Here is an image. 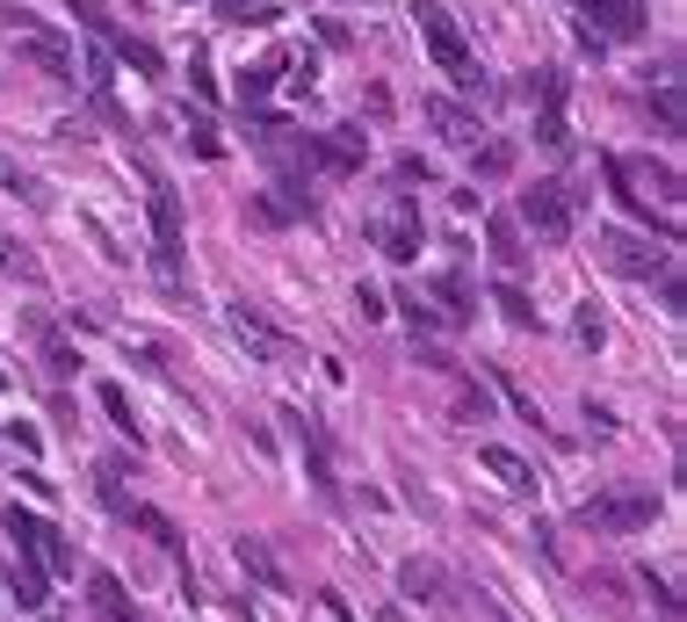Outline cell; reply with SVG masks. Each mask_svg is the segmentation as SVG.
Instances as JSON below:
<instances>
[{
    "label": "cell",
    "mask_w": 687,
    "mask_h": 622,
    "mask_svg": "<svg viewBox=\"0 0 687 622\" xmlns=\"http://www.w3.org/2000/svg\"><path fill=\"white\" fill-rule=\"evenodd\" d=\"M514 145L507 138H492V145H478V153H470V174H478V181H507V174H514Z\"/></svg>",
    "instance_id": "20"
},
{
    "label": "cell",
    "mask_w": 687,
    "mask_h": 622,
    "mask_svg": "<svg viewBox=\"0 0 687 622\" xmlns=\"http://www.w3.org/2000/svg\"><path fill=\"white\" fill-rule=\"evenodd\" d=\"M586 22H601V44L608 36H644V0H586Z\"/></svg>",
    "instance_id": "15"
},
{
    "label": "cell",
    "mask_w": 687,
    "mask_h": 622,
    "mask_svg": "<svg viewBox=\"0 0 687 622\" xmlns=\"http://www.w3.org/2000/svg\"><path fill=\"white\" fill-rule=\"evenodd\" d=\"M355 311H362V319H391V311H384V297L369 290V282H355Z\"/></svg>",
    "instance_id": "36"
},
{
    "label": "cell",
    "mask_w": 687,
    "mask_h": 622,
    "mask_svg": "<svg viewBox=\"0 0 687 622\" xmlns=\"http://www.w3.org/2000/svg\"><path fill=\"white\" fill-rule=\"evenodd\" d=\"M304 159L326 174H362V159H369V138H362L355 123H341V131H326V138H304Z\"/></svg>",
    "instance_id": "11"
},
{
    "label": "cell",
    "mask_w": 687,
    "mask_h": 622,
    "mask_svg": "<svg viewBox=\"0 0 687 622\" xmlns=\"http://www.w3.org/2000/svg\"><path fill=\"white\" fill-rule=\"evenodd\" d=\"M398 311L412 319V333H442V326H448L442 311H428V304H420V290H406V297H398Z\"/></svg>",
    "instance_id": "33"
},
{
    "label": "cell",
    "mask_w": 687,
    "mask_h": 622,
    "mask_svg": "<svg viewBox=\"0 0 687 622\" xmlns=\"http://www.w3.org/2000/svg\"><path fill=\"white\" fill-rule=\"evenodd\" d=\"M412 22H420V44L434 52V66H442L448 80H464V73H470V44H464V30H456V15L428 0V8H420Z\"/></svg>",
    "instance_id": "7"
},
{
    "label": "cell",
    "mask_w": 687,
    "mask_h": 622,
    "mask_svg": "<svg viewBox=\"0 0 687 622\" xmlns=\"http://www.w3.org/2000/svg\"><path fill=\"white\" fill-rule=\"evenodd\" d=\"M608 189L630 218H652V196L658 203H680V174L673 167H652V159H630V153H608Z\"/></svg>",
    "instance_id": "1"
},
{
    "label": "cell",
    "mask_w": 687,
    "mask_h": 622,
    "mask_svg": "<svg viewBox=\"0 0 687 622\" xmlns=\"http://www.w3.org/2000/svg\"><path fill=\"white\" fill-rule=\"evenodd\" d=\"M499 319H507V326H521V333H535V304H529V290H521V282H499Z\"/></svg>",
    "instance_id": "25"
},
{
    "label": "cell",
    "mask_w": 687,
    "mask_h": 622,
    "mask_svg": "<svg viewBox=\"0 0 687 622\" xmlns=\"http://www.w3.org/2000/svg\"><path fill=\"white\" fill-rule=\"evenodd\" d=\"M514 225H529L535 240H565V232H572V189H565V181H535V189L521 196Z\"/></svg>",
    "instance_id": "6"
},
{
    "label": "cell",
    "mask_w": 687,
    "mask_h": 622,
    "mask_svg": "<svg viewBox=\"0 0 687 622\" xmlns=\"http://www.w3.org/2000/svg\"><path fill=\"white\" fill-rule=\"evenodd\" d=\"M0 268H8V276H22V282H44V268H36V254H30V246H15L8 232H0Z\"/></svg>",
    "instance_id": "28"
},
{
    "label": "cell",
    "mask_w": 687,
    "mask_h": 622,
    "mask_svg": "<svg viewBox=\"0 0 687 622\" xmlns=\"http://www.w3.org/2000/svg\"><path fill=\"white\" fill-rule=\"evenodd\" d=\"M398 587H406V601H434V593H442L448 579L428 565V557H412V565H398Z\"/></svg>",
    "instance_id": "21"
},
{
    "label": "cell",
    "mask_w": 687,
    "mask_h": 622,
    "mask_svg": "<svg viewBox=\"0 0 687 622\" xmlns=\"http://www.w3.org/2000/svg\"><path fill=\"white\" fill-rule=\"evenodd\" d=\"M0 391H8V369H0Z\"/></svg>",
    "instance_id": "41"
},
{
    "label": "cell",
    "mask_w": 687,
    "mask_h": 622,
    "mask_svg": "<svg viewBox=\"0 0 687 622\" xmlns=\"http://www.w3.org/2000/svg\"><path fill=\"white\" fill-rule=\"evenodd\" d=\"M586 427H594V434H616V413H608V406H594V398H586Z\"/></svg>",
    "instance_id": "37"
},
{
    "label": "cell",
    "mask_w": 687,
    "mask_h": 622,
    "mask_svg": "<svg viewBox=\"0 0 687 622\" xmlns=\"http://www.w3.org/2000/svg\"><path fill=\"white\" fill-rule=\"evenodd\" d=\"M102 413L131 434V449H137V413H131V398H123V384H102Z\"/></svg>",
    "instance_id": "30"
},
{
    "label": "cell",
    "mask_w": 687,
    "mask_h": 622,
    "mask_svg": "<svg viewBox=\"0 0 687 622\" xmlns=\"http://www.w3.org/2000/svg\"><path fill=\"white\" fill-rule=\"evenodd\" d=\"M434 297H442V319H448V326H456V319H470V282L464 276H442V282H434Z\"/></svg>",
    "instance_id": "29"
},
{
    "label": "cell",
    "mask_w": 687,
    "mask_h": 622,
    "mask_svg": "<svg viewBox=\"0 0 687 622\" xmlns=\"http://www.w3.org/2000/svg\"><path fill=\"white\" fill-rule=\"evenodd\" d=\"M145 203H153V246H159V282L167 290H181V254H189V240H181V196H174V181L159 167H145Z\"/></svg>",
    "instance_id": "3"
},
{
    "label": "cell",
    "mask_w": 687,
    "mask_h": 622,
    "mask_svg": "<svg viewBox=\"0 0 687 622\" xmlns=\"http://www.w3.org/2000/svg\"><path fill=\"white\" fill-rule=\"evenodd\" d=\"M428 174H434V167H428L420 153H406V159H398V181H428Z\"/></svg>",
    "instance_id": "38"
},
{
    "label": "cell",
    "mask_w": 687,
    "mask_h": 622,
    "mask_svg": "<svg viewBox=\"0 0 687 622\" xmlns=\"http://www.w3.org/2000/svg\"><path fill=\"white\" fill-rule=\"evenodd\" d=\"M297 0H218V15L224 22H275V15H290Z\"/></svg>",
    "instance_id": "24"
},
{
    "label": "cell",
    "mask_w": 687,
    "mask_h": 622,
    "mask_svg": "<svg viewBox=\"0 0 687 622\" xmlns=\"http://www.w3.org/2000/svg\"><path fill=\"white\" fill-rule=\"evenodd\" d=\"M586 529H601V536H636V529H652L658 521V492L652 485H608L594 500L579 507Z\"/></svg>",
    "instance_id": "2"
},
{
    "label": "cell",
    "mask_w": 687,
    "mask_h": 622,
    "mask_svg": "<svg viewBox=\"0 0 687 622\" xmlns=\"http://www.w3.org/2000/svg\"><path fill=\"white\" fill-rule=\"evenodd\" d=\"M658 297H666V311H680V304H687V297H680V276H673V268L658 276Z\"/></svg>",
    "instance_id": "39"
},
{
    "label": "cell",
    "mask_w": 687,
    "mask_h": 622,
    "mask_svg": "<svg viewBox=\"0 0 687 622\" xmlns=\"http://www.w3.org/2000/svg\"><path fill=\"white\" fill-rule=\"evenodd\" d=\"M0 521H8V536H15V551H22V557H36L44 571H73V543L58 536V529H52L44 514H30V507H8Z\"/></svg>",
    "instance_id": "5"
},
{
    "label": "cell",
    "mask_w": 687,
    "mask_h": 622,
    "mask_svg": "<svg viewBox=\"0 0 687 622\" xmlns=\"http://www.w3.org/2000/svg\"><path fill=\"white\" fill-rule=\"evenodd\" d=\"M282 427L297 434V449H304V464H311V485H319V492H341V485H333V456H326V434H319V420L311 413H297V406H282Z\"/></svg>",
    "instance_id": "12"
},
{
    "label": "cell",
    "mask_w": 687,
    "mask_h": 622,
    "mask_svg": "<svg viewBox=\"0 0 687 622\" xmlns=\"http://www.w3.org/2000/svg\"><path fill=\"white\" fill-rule=\"evenodd\" d=\"M652 109H658V123H666L673 138L687 131V102H680V80H666V87H652Z\"/></svg>",
    "instance_id": "26"
},
{
    "label": "cell",
    "mask_w": 687,
    "mask_h": 622,
    "mask_svg": "<svg viewBox=\"0 0 687 622\" xmlns=\"http://www.w3.org/2000/svg\"><path fill=\"white\" fill-rule=\"evenodd\" d=\"M377 246H384V260H398V268L420 254V196H391V210L377 218Z\"/></svg>",
    "instance_id": "9"
},
{
    "label": "cell",
    "mask_w": 687,
    "mask_h": 622,
    "mask_svg": "<svg viewBox=\"0 0 687 622\" xmlns=\"http://www.w3.org/2000/svg\"><path fill=\"white\" fill-rule=\"evenodd\" d=\"M15 52L30 58L36 73H52V80H73V44H66V36H52V30H22V36H15Z\"/></svg>",
    "instance_id": "13"
},
{
    "label": "cell",
    "mask_w": 687,
    "mask_h": 622,
    "mask_svg": "<svg viewBox=\"0 0 687 622\" xmlns=\"http://www.w3.org/2000/svg\"><path fill=\"white\" fill-rule=\"evenodd\" d=\"M492 384H499V391H507V406H514V413H521V420H529V427H543V406H535V398H529V391H521V384H514V377H507V369H492Z\"/></svg>",
    "instance_id": "31"
},
{
    "label": "cell",
    "mask_w": 687,
    "mask_h": 622,
    "mask_svg": "<svg viewBox=\"0 0 687 622\" xmlns=\"http://www.w3.org/2000/svg\"><path fill=\"white\" fill-rule=\"evenodd\" d=\"M224 326H232V341H240L254 363H268V369H297V363H304V347H297L290 333H275L254 304H232V311H224Z\"/></svg>",
    "instance_id": "4"
},
{
    "label": "cell",
    "mask_w": 687,
    "mask_h": 622,
    "mask_svg": "<svg viewBox=\"0 0 687 622\" xmlns=\"http://www.w3.org/2000/svg\"><path fill=\"white\" fill-rule=\"evenodd\" d=\"M428 123H434V131H448L456 145H478V116H464L456 102H428Z\"/></svg>",
    "instance_id": "22"
},
{
    "label": "cell",
    "mask_w": 687,
    "mask_h": 622,
    "mask_svg": "<svg viewBox=\"0 0 687 622\" xmlns=\"http://www.w3.org/2000/svg\"><path fill=\"white\" fill-rule=\"evenodd\" d=\"M485 232H492V260H499V268H507V276H514L521 260H529V240H521V225H514V218H507V210H499V218H492V225H485Z\"/></svg>",
    "instance_id": "19"
},
{
    "label": "cell",
    "mask_w": 687,
    "mask_h": 622,
    "mask_svg": "<svg viewBox=\"0 0 687 622\" xmlns=\"http://www.w3.org/2000/svg\"><path fill=\"white\" fill-rule=\"evenodd\" d=\"M485 413H492V398H485L478 384H464V391H456V420H478L485 427Z\"/></svg>",
    "instance_id": "34"
},
{
    "label": "cell",
    "mask_w": 687,
    "mask_h": 622,
    "mask_svg": "<svg viewBox=\"0 0 687 622\" xmlns=\"http://www.w3.org/2000/svg\"><path fill=\"white\" fill-rule=\"evenodd\" d=\"M478 464H485V470H492V478H499V485H507V492H514V500H529L535 485H543V478H535V464H529V456H514V449H499V442H478Z\"/></svg>",
    "instance_id": "14"
},
{
    "label": "cell",
    "mask_w": 687,
    "mask_h": 622,
    "mask_svg": "<svg viewBox=\"0 0 687 622\" xmlns=\"http://www.w3.org/2000/svg\"><path fill=\"white\" fill-rule=\"evenodd\" d=\"M240 565L254 571L261 587H290V579H282V565L268 557V543H261V536H240Z\"/></svg>",
    "instance_id": "23"
},
{
    "label": "cell",
    "mask_w": 687,
    "mask_h": 622,
    "mask_svg": "<svg viewBox=\"0 0 687 622\" xmlns=\"http://www.w3.org/2000/svg\"><path fill=\"white\" fill-rule=\"evenodd\" d=\"M87 601H95V615H102V622H145L131 601H123V579H117V571H95V579H87Z\"/></svg>",
    "instance_id": "18"
},
{
    "label": "cell",
    "mask_w": 687,
    "mask_h": 622,
    "mask_svg": "<svg viewBox=\"0 0 687 622\" xmlns=\"http://www.w3.org/2000/svg\"><path fill=\"white\" fill-rule=\"evenodd\" d=\"M601 260L616 268V276H636V282L666 276V254H658L652 240H630V232H601Z\"/></svg>",
    "instance_id": "10"
},
{
    "label": "cell",
    "mask_w": 687,
    "mask_h": 622,
    "mask_svg": "<svg viewBox=\"0 0 687 622\" xmlns=\"http://www.w3.org/2000/svg\"><path fill=\"white\" fill-rule=\"evenodd\" d=\"M117 514L131 521V529H145V536H153V543H159V551H167V557H181V551H189V536H181V529H174V521L159 514V507H137V500H123Z\"/></svg>",
    "instance_id": "16"
},
{
    "label": "cell",
    "mask_w": 687,
    "mask_h": 622,
    "mask_svg": "<svg viewBox=\"0 0 687 622\" xmlns=\"http://www.w3.org/2000/svg\"><path fill=\"white\" fill-rule=\"evenodd\" d=\"M8 593H15V608H30V615H36V608L52 601V571L36 565V557L15 551V579H8Z\"/></svg>",
    "instance_id": "17"
},
{
    "label": "cell",
    "mask_w": 687,
    "mask_h": 622,
    "mask_svg": "<svg viewBox=\"0 0 687 622\" xmlns=\"http://www.w3.org/2000/svg\"><path fill=\"white\" fill-rule=\"evenodd\" d=\"M36 341H44V369H52V377H73V369H80V355H73V341H66V333H52V326H44Z\"/></svg>",
    "instance_id": "27"
},
{
    "label": "cell",
    "mask_w": 687,
    "mask_h": 622,
    "mask_svg": "<svg viewBox=\"0 0 687 622\" xmlns=\"http://www.w3.org/2000/svg\"><path fill=\"white\" fill-rule=\"evenodd\" d=\"M608 341V326L594 319V304H579V347H601Z\"/></svg>",
    "instance_id": "35"
},
{
    "label": "cell",
    "mask_w": 687,
    "mask_h": 622,
    "mask_svg": "<svg viewBox=\"0 0 687 622\" xmlns=\"http://www.w3.org/2000/svg\"><path fill=\"white\" fill-rule=\"evenodd\" d=\"M529 102H535V145L565 153L572 123H565V73H529Z\"/></svg>",
    "instance_id": "8"
},
{
    "label": "cell",
    "mask_w": 687,
    "mask_h": 622,
    "mask_svg": "<svg viewBox=\"0 0 687 622\" xmlns=\"http://www.w3.org/2000/svg\"><path fill=\"white\" fill-rule=\"evenodd\" d=\"M109 44H117V58H123V66H137V73H159V52H153V44H137V36H109Z\"/></svg>",
    "instance_id": "32"
},
{
    "label": "cell",
    "mask_w": 687,
    "mask_h": 622,
    "mask_svg": "<svg viewBox=\"0 0 687 622\" xmlns=\"http://www.w3.org/2000/svg\"><path fill=\"white\" fill-rule=\"evenodd\" d=\"M0 30H15V36H22V30H36V22L22 15V8H0Z\"/></svg>",
    "instance_id": "40"
}]
</instances>
